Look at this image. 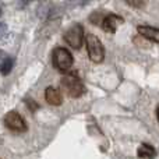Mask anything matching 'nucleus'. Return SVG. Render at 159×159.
I'll list each match as a JSON object with an SVG mask.
<instances>
[{"instance_id": "f257e3e1", "label": "nucleus", "mask_w": 159, "mask_h": 159, "mask_svg": "<svg viewBox=\"0 0 159 159\" xmlns=\"http://www.w3.org/2000/svg\"><path fill=\"white\" fill-rule=\"evenodd\" d=\"M60 85L67 92V95H70L71 98H80L85 92V87L82 84V81L73 74L64 75L60 81Z\"/></svg>"}, {"instance_id": "f03ea898", "label": "nucleus", "mask_w": 159, "mask_h": 159, "mask_svg": "<svg viewBox=\"0 0 159 159\" xmlns=\"http://www.w3.org/2000/svg\"><path fill=\"white\" fill-rule=\"evenodd\" d=\"M87 49H88V56L89 59L93 61V63H101L105 59V49H103V45L102 42L96 38L95 35L92 34H88L87 38Z\"/></svg>"}, {"instance_id": "7ed1b4c3", "label": "nucleus", "mask_w": 159, "mask_h": 159, "mask_svg": "<svg viewBox=\"0 0 159 159\" xmlns=\"http://www.w3.org/2000/svg\"><path fill=\"white\" fill-rule=\"evenodd\" d=\"M52 57L55 67L60 71H66L73 66V56L66 48H56Z\"/></svg>"}, {"instance_id": "20e7f679", "label": "nucleus", "mask_w": 159, "mask_h": 159, "mask_svg": "<svg viewBox=\"0 0 159 159\" xmlns=\"http://www.w3.org/2000/svg\"><path fill=\"white\" fill-rule=\"evenodd\" d=\"M64 41L74 49H80L84 43V30L81 25L75 24L71 28H69L64 34Z\"/></svg>"}, {"instance_id": "39448f33", "label": "nucleus", "mask_w": 159, "mask_h": 159, "mask_svg": "<svg viewBox=\"0 0 159 159\" xmlns=\"http://www.w3.org/2000/svg\"><path fill=\"white\" fill-rule=\"evenodd\" d=\"M4 124L7 129L13 130V131L22 133L27 130V124H25V120L22 119V116L18 115L17 112H14V110L8 112L4 116Z\"/></svg>"}, {"instance_id": "423d86ee", "label": "nucleus", "mask_w": 159, "mask_h": 159, "mask_svg": "<svg viewBox=\"0 0 159 159\" xmlns=\"http://www.w3.org/2000/svg\"><path fill=\"white\" fill-rule=\"evenodd\" d=\"M121 22H123L121 17L116 16V14H107L103 18V21H102V28L109 34H115L116 28H117V24H121Z\"/></svg>"}, {"instance_id": "0eeeda50", "label": "nucleus", "mask_w": 159, "mask_h": 159, "mask_svg": "<svg viewBox=\"0 0 159 159\" xmlns=\"http://www.w3.org/2000/svg\"><path fill=\"white\" fill-rule=\"evenodd\" d=\"M13 66H14V59L6 52L0 50V73L3 75L10 74V71L13 70Z\"/></svg>"}, {"instance_id": "6e6552de", "label": "nucleus", "mask_w": 159, "mask_h": 159, "mask_svg": "<svg viewBox=\"0 0 159 159\" xmlns=\"http://www.w3.org/2000/svg\"><path fill=\"white\" fill-rule=\"evenodd\" d=\"M137 31L140 32V35H143L144 38L149 39L152 42H159V30L154 27H147V25H140L137 28Z\"/></svg>"}, {"instance_id": "1a4fd4ad", "label": "nucleus", "mask_w": 159, "mask_h": 159, "mask_svg": "<svg viewBox=\"0 0 159 159\" xmlns=\"http://www.w3.org/2000/svg\"><path fill=\"white\" fill-rule=\"evenodd\" d=\"M45 98H46L48 103L55 105V106H59L61 103V93L57 88L55 87H48L46 91H45Z\"/></svg>"}, {"instance_id": "9d476101", "label": "nucleus", "mask_w": 159, "mask_h": 159, "mask_svg": "<svg viewBox=\"0 0 159 159\" xmlns=\"http://www.w3.org/2000/svg\"><path fill=\"white\" fill-rule=\"evenodd\" d=\"M138 157L143 159H154L155 149L148 144H141V147L138 148Z\"/></svg>"}, {"instance_id": "9b49d317", "label": "nucleus", "mask_w": 159, "mask_h": 159, "mask_svg": "<svg viewBox=\"0 0 159 159\" xmlns=\"http://www.w3.org/2000/svg\"><path fill=\"white\" fill-rule=\"evenodd\" d=\"M6 34H7V25L4 22H0V41L6 36Z\"/></svg>"}, {"instance_id": "f8f14e48", "label": "nucleus", "mask_w": 159, "mask_h": 159, "mask_svg": "<svg viewBox=\"0 0 159 159\" xmlns=\"http://www.w3.org/2000/svg\"><path fill=\"white\" fill-rule=\"evenodd\" d=\"M129 4H131V6H138V7H141V6H144V3H135V2H133V0H130Z\"/></svg>"}, {"instance_id": "ddd939ff", "label": "nucleus", "mask_w": 159, "mask_h": 159, "mask_svg": "<svg viewBox=\"0 0 159 159\" xmlns=\"http://www.w3.org/2000/svg\"><path fill=\"white\" fill-rule=\"evenodd\" d=\"M158 119H159V109H158Z\"/></svg>"}, {"instance_id": "4468645a", "label": "nucleus", "mask_w": 159, "mask_h": 159, "mask_svg": "<svg viewBox=\"0 0 159 159\" xmlns=\"http://www.w3.org/2000/svg\"><path fill=\"white\" fill-rule=\"evenodd\" d=\"M0 16H2V8H0Z\"/></svg>"}]
</instances>
